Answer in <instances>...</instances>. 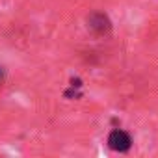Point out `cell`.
Here are the masks:
<instances>
[{"mask_svg": "<svg viewBox=\"0 0 158 158\" xmlns=\"http://www.w3.org/2000/svg\"><path fill=\"white\" fill-rule=\"evenodd\" d=\"M4 76H6V71H4V67H0V82L4 80Z\"/></svg>", "mask_w": 158, "mask_h": 158, "instance_id": "3", "label": "cell"}, {"mask_svg": "<svg viewBox=\"0 0 158 158\" xmlns=\"http://www.w3.org/2000/svg\"><path fill=\"white\" fill-rule=\"evenodd\" d=\"M106 143H108V147H110L112 151H115V152H127V151H130V147H132V138H130L128 132H125V130H121V128H114V130L108 134Z\"/></svg>", "mask_w": 158, "mask_h": 158, "instance_id": "2", "label": "cell"}, {"mask_svg": "<svg viewBox=\"0 0 158 158\" xmlns=\"http://www.w3.org/2000/svg\"><path fill=\"white\" fill-rule=\"evenodd\" d=\"M88 30L97 37H106L112 32V21L102 11H93L88 15Z\"/></svg>", "mask_w": 158, "mask_h": 158, "instance_id": "1", "label": "cell"}]
</instances>
